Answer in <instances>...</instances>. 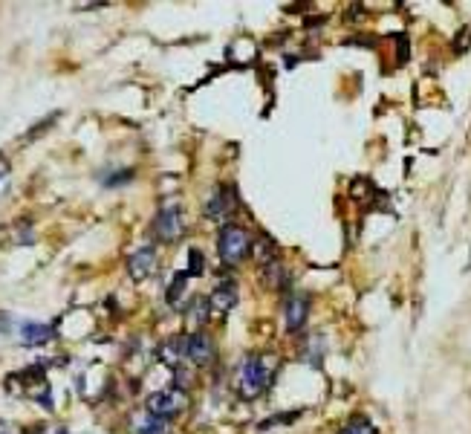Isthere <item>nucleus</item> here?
<instances>
[{"label": "nucleus", "instance_id": "f257e3e1", "mask_svg": "<svg viewBox=\"0 0 471 434\" xmlns=\"http://www.w3.org/2000/svg\"><path fill=\"white\" fill-rule=\"evenodd\" d=\"M275 370H278V356L275 353H249L240 365V374H237V388L246 399H255L261 397L272 377H275Z\"/></svg>", "mask_w": 471, "mask_h": 434}, {"label": "nucleus", "instance_id": "f03ea898", "mask_svg": "<svg viewBox=\"0 0 471 434\" xmlns=\"http://www.w3.org/2000/svg\"><path fill=\"white\" fill-rule=\"evenodd\" d=\"M252 235H249L243 226L226 223L217 235V255L223 264H240L246 255H252Z\"/></svg>", "mask_w": 471, "mask_h": 434}, {"label": "nucleus", "instance_id": "7ed1b4c3", "mask_svg": "<svg viewBox=\"0 0 471 434\" xmlns=\"http://www.w3.org/2000/svg\"><path fill=\"white\" fill-rule=\"evenodd\" d=\"M150 232L153 237L160 240V243H174L177 237H182L185 232V214L179 206H165L160 209V214L153 217V223H150Z\"/></svg>", "mask_w": 471, "mask_h": 434}, {"label": "nucleus", "instance_id": "20e7f679", "mask_svg": "<svg viewBox=\"0 0 471 434\" xmlns=\"http://www.w3.org/2000/svg\"><path fill=\"white\" fill-rule=\"evenodd\" d=\"M234 211H237V192H234V185H229V182L214 185V192L205 200V217L223 223V221H229Z\"/></svg>", "mask_w": 471, "mask_h": 434}, {"label": "nucleus", "instance_id": "39448f33", "mask_svg": "<svg viewBox=\"0 0 471 434\" xmlns=\"http://www.w3.org/2000/svg\"><path fill=\"white\" fill-rule=\"evenodd\" d=\"M312 310V295L309 293H290L284 301V330L287 333H301L309 322Z\"/></svg>", "mask_w": 471, "mask_h": 434}, {"label": "nucleus", "instance_id": "423d86ee", "mask_svg": "<svg viewBox=\"0 0 471 434\" xmlns=\"http://www.w3.org/2000/svg\"><path fill=\"white\" fill-rule=\"evenodd\" d=\"M185 409V394L182 391H156L148 397V414L160 417V420H171Z\"/></svg>", "mask_w": 471, "mask_h": 434}, {"label": "nucleus", "instance_id": "0eeeda50", "mask_svg": "<svg viewBox=\"0 0 471 434\" xmlns=\"http://www.w3.org/2000/svg\"><path fill=\"white\" fill-rule=\"evenodd\" d=\"M214 353H217V348H214V339H211L208 333L197 330V333L188 336V345H185V359H188V362H194V365H211V362H214Z\"/></svg>", "mask_w": 471, "mask_h": 434}, {"label": "nucleus", "instance_id": "6e6552de", "mask_svg": "<svg viewBox=\"0 0 471 434\" xmlns=\"http://www.w3.org/2000/svg\"><path fill=\"white\" fill-rule=\"evenodd\" d=\"M208 301H211V310H217V313H229V310H234L237 301H240L237 281H234V278H223V281L214 287V293H211Z\"/></svg>", "mask_w": 471, "mask_h": 434}, {"label": "nucleus", "instance_id": "1a4fd4ad", "mask_svg": "<svg viewBox=\"0 0 471 434\" xmlns=\"http://www.w3.org/2000/svg\"><path fill=\"white\" fill-rule=\"evenodd\" d=\"M153 269H156V250L153 246H142V250H136L128 258V272H131L133 281H145Z\"/></svg>", "mask_w": 471, "mask_h": 434}, {"label": "nucleus", "instance_id": "9d476101", "mask_svg": "<svg viewBox=\"0 0 471 434\" xmlns=\"http://www.w3.org/2000/svg\"><path fill=\"white\" fill-rule=\"evenodd\" d=\"M20 336H23V345H44L55 336V330L49 324H38V322H26L20 327Z\"/></svg>", "mask_w": 471, "mask_h": 434}, {"label": "nucleus", "instance_id": "9b49d317", "mask_svg": "<svg viewBox=\"0 0 471 434\" xmlns=\"http://www.w3.org/2000/svg\"><path fill=\"white\" fill-rule=\"evenodd\" d=\"M252 255L258 258V264H261V266H269V264H275V261H278V246H275V240H272V237L261 235V237L252 243Z\"/></svg>", "mask_w": 471, "mask_h": 434}, {"label": "nucleus", "instance_id": "f8f14e48", "mask_svg": "<svg viewBox=\"0 0 471 434\" xmlns=\"http://www.w3.org/2000/svg\"><path fill=\"white\" fill-rule=\"evenodd\" d=\"M185 345H188V336H174L162 345V359L168 365H179L185 359Z\"/></svg>", "mask_w": 471, "mask_h": 434}, {"label": "nucleus", "instance_id": "ddd939ff", "mask_svg": "<svg viewBox=\"0 0 471 434\" xmlns=\"http://www.w3.org/2000/svg\"><path fill=\"white\" fill-rule=\"evenodd\" d=\"M338 434H379V428H376L364 414H356V417H350L347 423L341 426Z\"/></svg>", "mask_w": 471, "mask_h": 434}, {"label": "nucleus", "instance_id": "4468645a", "mask_svg": "<svg viewBox=\"0 0 471 434\" xmlns=\"http://www.w3.org/2000/svg\"><path fill=\"white\" fill-rule=\"evenodd\" d=\"M185 284H188V272H177L174 281H171V287H168V304H171V307L179 304V298H182V293H185Z\"/></svg>", "mask_w": 471, "mask_h": 434}, {"label": "nucleus", "instance_id": "2eb2a0df", "mask_svg": "<svg viewBox=\"0 0 471 434\" xmlns=\"http://www.w3.org/2000/svg\"><path fill=\"white\" fill-rule=\"evenodd\" d=\"M208 313H211V301L208 298H194L191 307H188V319H194L197 324H203L208 319Z\"/></svg>", "mask_w": 471, "mask_h": 434}, {"label": "nucleus", "instance_id": "dca6fc26", "mask_svg": "<svg viewBox=\"0 0 471 434\" xmlns=\"http://www.w3.org/2000/svg\"><path fill=\"white\" fill-rule=\"evenodd\" d=\"M185 272H188V278H197L205 272V258L200 250H188V269Z\"/></svg>", "mask_w": 471, "mask_h": 434}, {"label": "nucleus", "instance_id": "f3484780", "mask_svg": "<svg viewBox=\"0 0 471 434\" xmlns=\"http://www.w3.org/2000/svg\"><path fill=\"white\" fill-rule=\"evenodd\" d=\"M139 434H168V423L160 420V417H148V420L139 426Z\"/></svg>", "mask_w": 471, "mask_h": 434}, {"label": "nucleus", "instance_id": "a211bd4d", "mask_svg": "<svg viewBox=\"0 0 471 434\" xmlns=\"http://www.w3.org/2000/svg\"><path fill=\"white\" fill-rule=\"evenodd\" d=\"M133 180V168H121V171H116V174H110L107 180H102L107 189H116V185H124V182H131Z\"/></svg>", "mask_w": 471, "mask_h": 434}, {"label": "nucleus", "instance_id": "6ab92c4d", "mask_svg": "<svg viewBox=\"0 0 471 434\" xmlns=\"http://www.w3.org/2000/svg\"><path fill=\"white\" fill-rule=\"evenodd\" d=\"M55 122H58V113H49V116H47L44 122H41V125H35V128H32V131H29V134H26L23 139L29 142V139H35V136H41V134H44V131H47L49 125H55Z\"/></svg>", "mask_w": 471, "mask_h": 434}, {"label": "nucleus", "instance_id": "aec40b11", "mask_svg": "<svg viewBox=\"0 0 471 434\" xmlns=\"http://www.w3.org/2000/svg\"><path fill=\"white\" fill-rule=\"evenodd\" d=\"M9 171H12V168H9V160H6V157H0V182H4V180L9 177Z\"/></svg>", "mask_w": 471, "mask_h": 434}, {"label": "nucleus", "instance_id": "412c9836", "mask_svg": "<svg viewBox=\"0 0 471 434\" xmlns=\"http://www.w3.org/2000/svg\"><path fill=\"white\" fill-rule=\"evenodd\" d=\"M399 61H407V41H405V35H399Z\"/></svg>", "mask_w": 471, "mask_h": 434}]
</instances>
